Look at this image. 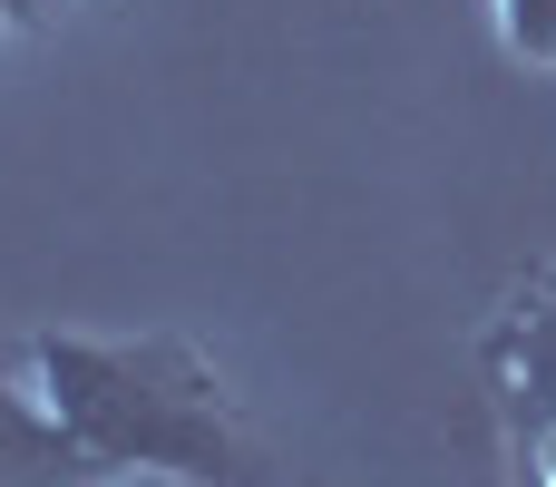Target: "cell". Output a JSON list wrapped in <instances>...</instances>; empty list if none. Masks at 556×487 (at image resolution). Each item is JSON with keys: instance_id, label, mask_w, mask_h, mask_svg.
<instances>
[{"instance_id": "5b68a950", "label": "cell", "mask_w": 556, "mask_h": 487, "mask_svg": "<svg viewBox=\"0 0 556 487\" xmlns=\"http://www.w3.org/2000/svg\"><path fill=\"white\" fill-rule=\"evenodd\" d=\"M538 459H547V487H556V420H538Z\"/></svg>"}, {"instance_id": "7a4b0ae2", "label": "cell", "mask_w": 556, "mask_h": 487, "mask_svg": "<svg viewBox=\"0 0 556 487\" xmlns=\"http://www.w3.org/2000/svg\"><path fill=\"white\" fill-rule=\"evenodd\" d=\"M117 469L39 400V381L0 371V487H108Z\"/></svg>"}, {"instance_id": "277c9868", "label": "cell", "mask_w": 556, "mask_h": 487, "mask_svg": "<svg viewBox=\"0 0 556 487\" xmlns=\"http://www.w3.org/2000/svg\"><path fill=\"white\" fill-rule=\"evenodd\" d=\"M498 29L518 59H547L556 68V0H498Z\"/></svg>"}, {"instance_id": "3957f363", "label": "cell", "mask_w": 556, "mask_h": 487, "mask_svg": "<svg viewBox=\"0 0 556 487\" xmlns=\"http://www.w3.org/2000/svg\"><path fill=\"white\" fill-rule=\"evenodd\" d=\"M498 361H508V381H518L528 420H556V273L528 293V303H518V322H508Z\"/></svg>"}, {"instance_id": "6da1fadb", "label": "cell", "mask_w": 556, "mask_h": 487, "mask_svg": "<svg viewBox=\"0 0 556 487\" xmlns=\"http://www.w3.org/2000/svg\"><path fill=\"white\" fill-rule=\"evenodd\" d=\"M39 400L117 469V478H176V487H274L264 449L235 410V390L215 381V361L195 342H88V332H49L29 351Z\"/></svg>"}, {"instance_id": "52a82bcc", "label": "cell", "mask_w": 556, "mask_h": 487, "mask_svg": "<svg viewBox=\"0 0 556 487\" xmlns=\"http://www.w3.org/2000/svg\"><path fill=\"white\" fill-rule=\"evenodd\" d=\"M0 10H20V0H0Z\"/></svg>"}, {"instance_id": "8992f818", "label": "cell", "mask_w": 556, "mask_h": 487, "mask_svg": "<svg viewBox=\"0 0 556 487\" xmlns=\"http://www.w3.org/2000/svg\"><path fill=\"white\" fill-rule=\"evenodd\" d=\"M108 487H127V478H108ZM147 487H176V478H147Z\"/></svg>"}]
</instances>
